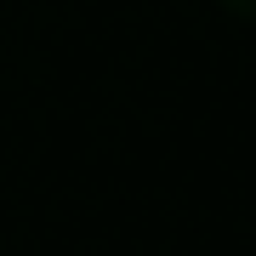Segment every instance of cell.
Wrapping results in <instances>:
<instances>
[{
	"instance_id": "obj_1",
	"label": "cell",
	"mask_w": 256,
	"mask_h": 256,
	"mask_svg": "<svg viewBox=\"0 0 256 256\" xmlns=\"http://www.w3.org/2000/svg\"><path fill=\"white\" fill-rule=\"evenodd\" d=\"M222 6H228L234 18H245V23H256V0H222Z\"/></svg>"
}]
</instances>
